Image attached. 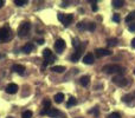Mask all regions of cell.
<instances>
[{"instance_id":"6da1fadb","label":"cell","mask_w":135,"mask_h":118,"mask_svg":"<svg viewBox=\"0 0 135 118\" xmlns=\"http://www.w3.org/2000/svg\"><path fill=\"white\" fill-rule=\"evenodd\" d=\"M103 72L107 74H113V73H120L122 74L124 72V70L122 69L121 66H119V65L116 64H112V65H105L104 67H103Z\"/></svg>"},{"instance_id":"7a4b0ae2","label":"cell","mask_w":135,"mask_h":118,"mask_svg":"<svg viewBox=\"0 0 135 118\" xmlns=\"http://www.w3.org/2000/svg\"><path fill=\"white\" fill-rule=\"evenodd\" d=\"M30 31H31V24L30 23H27V21L21 23L20 25H19V27H18V35L20 38L26 37V35H28Z\"/></svg>"},{"instance_id":"3957f363","label":"cell","mask_w":135,"mask_h":118,"mask_svg":"<svg viewBox=\"0 0 135 118\" xmlns=\"http://www.w3.org/2000/svg\"><path fill=\"white\" fill-rule=\"evenodd\" d=\"M43 57H44V64H43V67H45L46 65L51 64V63H54L55 60H56V56L52 54V52H51L50 49H45L44 51H43Z\"/></svg>"},{"instance_id":"277c9868","label":"cell","mask_w":135,"mask_h":118,"mask_svg":"<svg viewBox=\"0 0 135 118\" xmlns=\"http://www.w3.org/2000/svg\"><path fill=\"white\" fill-rule=\"evenodd\" d=\"M11 39V30L7 26L0 27V42H7Z\"/></svg>"},{"instance_id":"5b68a950","label":"cell","mask_w":135,"mask_h":118,"mask_svg":"<svg viewBox=\"0 0 135 118\" xmlns=\"http://www.w3.org/2000/svg\"><path fill=\"white\" fill-rule=\"evenodd\" d=\"M58 20L62 21L64 26H69L71 24V21L74 20V16L72 14H64V13H59L58 14Z\"/></svg>"},{"instance_id":"8992f818","label":"cell","mask_w":135,"mask_h":118,"mask_svg":"<svg viewBox=\"0 0 135 118\" xmlns=\"http://www.w3.org/2000/svg\"><path fill=\"white\" fill-rule=\"evenodd\" d=\"M113 81H114L115 84H116L117 86H121V88H123V86L127 85V83H128V80H127L126 78H124L122 74H119V76L114 77L113 78Z\"/></svg>"},{"instance_id":"52a82bcc","label":"cell","mask_w":135,"mask_h":118,"mask_svg":"<svg viewBox=\"0 0 135 118\" xmlns=\"http://www.w3.org/2000/svg\"><path fill=\"white\" fill-rule=\"evenodd\" d=\"M65 42L63 39H57L55 43V50H56L57 53H62V52L65 50Z\"/></svg>"},{"instance_id":"ba28073f","label":"cell","mask_w":135,"mask_h":118,"mask_svg":"<svg viewBox=\"0 0 135 118\" xmlns=\"http://www.w3.org/2000/svg\"><path fill=\"white\" fill-rule=\"evenodd\" d=\"M46 115L49 117H52V118H61V117H64V115L62 114L59 110L55 109V107H50L49 110H47Z\"/></svg>"},{"instance_id":"9c48e42d","label":"cell","mask_w":135,"mask_h":118,"mask_svg":"<svg viewBox=\"0 0 135 118\" xmlns=\"http://www.w3.org/2000/svg\"><path fill=\"white\" fill-rule=\"evenodd\" d=\"M95 52H96V56H97L98 58L104 57V56H110V54H112V51H109V50H107V49H97Z\"/></svg>"},{"instance_id":"30bf717a","label":"cell","mask_w":135,"mask_h":118,"mask_svg":"<svg viewBox=\"0 0 135 118\" xmlns=\"http://www.w3.org/2000/svg\"><path fill=\"white\" fill-rule=\"evenodd\" d=\"M18 91V85L14 83H11L6 86V92L9 93V95H14V93Z\"/></svg>"},{"instance_id":"8fae6325","label":"cell","mask_w":135,"mask_h":118,"mask_svg":"<svg viewBox=\"0 0 135 118\" xmlns=\"http://www.w3.org/2000/svg\"><path fill=\"white\" fill-rule=\"evenodd\" d=\"M82 53H83V47H79L78 50H76V52H75L74 54L71 56V61H78L79 58H81Z\"/></svg>"},{"instance_id":"7c38bea8","label":"cell","mask_w":135,"mask_h":118,"mask_svg":"<svg viewBox=\"0 0 135 118\" xmlns=\"http://www.w3.org/2000/svg\"><path fill=\"white\" fill-rule=\"evenodd\" d=\"M12 71L17 72L18 74H24V72H25V67H24L23 65L16 64V65H13V66H12Z\"/></svg>"},{"instance_id":"4fadbf2b","label":"cell","mask_w":135,"mask_h":118,"mask_svg":"<svg viewBox=\"0 0 135 118\" xmlns=\"http://www.w3.org/2000/svg\"><path fill=\"white\" fill-rule=\"evenodd\" d=\"M33 49H35V46H33L32 43H26V44L24 45V47H23V51L25 52L26 54H28V53H31V52L33 51Z\"/></svg>"},{"instance_id":"5bb4252c","label":"cell","mask_w":135,"mask_h":118,"mask_svg":"<svg viewBox=\"0 0 135 118\" xmlns=\"http://www.w3.org/2000/svg\"><path fill=\"white\" fill-rule=\"evenodd\" d=\"M94 60H95V58H94V54L88 53V54H85V56H84L83 63H84V64H88L89 65V64H93Z\"/></svg>"},{"instance_id":"9a60e30c","label":"cell","mask_w":135,"mask_h":118,"mask_svg":"<svg viewBox=\"0 0 135 118\" xmlns=\"http://www.w3.org/2000/svg\"><path fill=\"white\" fill-rule=\"evenodd\" d=\"M89 81H90V77L89 76H83L81 79H79V83H81L82 86H86L89 84Z\"/></svg>"},{"instance_id":"2e32d148","label":"cell","mask_w":135,"mask_h":118,"mask_svg":"<svg viewBox=\"0 0 135 118\" xmlns=\"http://www.w3.org/2000/svg\"><path fill=\"white\" fill-rule=\"evenodd\" d=\"M134 20H135V11L131 12V13L126 17V23L131 24V23H134Z\"/></svg>"},{"instance_id":"e0dca14e","label":"cell","mask_w":135,"mask_h":118,"mask_svg":"<svg viewBox=\"0 0 135 118\" xmlns=\"http://www.w3.org/2000/svg\"><path fill=\"white\" fill-rule=\"evenodd\" d=\"M54 99H55V102H56L57 104H59V103H62V102H63V100H64V95H63V93H62V92L57 93V95L55 96V98H54Z\"/></svg>"},{"instance_id":"ac0fdd59","label":"cell","mask_w":135,"mask_h":118,"mask_svg":"<svg viewBox=\"0 0 135 118\" xmlns=\"http://www.w3.org/2000/svg\"><path fill=\"white\" fill-rule=\"evenodd\" d=\"M51 71H55V72H57V73H62V72L65 71V67L64 66H52Z\"/></svg>"},{"instance_id":"d6986e66","label":"cell","mask_w":135,"mask_h":118,"mask_svg":"<svg viewBox=\"0 0 135 118\" xmlns=\"http://www.w3.org/2000/svg\"><path fill=\"white\" fill-rule=\"evenodd\" d=\"M76 104H77V100H76V98H75V97H71V96H70V98H69V102H68L66 106H68V107H70V106H74V105H76Z\"/></svg>"},{"instance_id":"ffe728a7","label":"cell","mask_w":135,"mask_h":118,"mask_svg":"<svg viewBox=\"0 0 135 118\" xmlns=\"http://www.w3.org/2000/svg\"><path fill=\"white\" fill-rule=\"evenodd\" d=\"M123 4H124V1H122V0H114L113 1V6L114 7H122L123 6Z\"/></svg>"},{"instance_id":"44dd1931","label":"cell","mask_w":135,"mask_h":118,"mask_svg":"<svg viewBox=\"0 0 135 118\" xmlns=\"http://www.w3.org/2000/svg\"><path fill=\"white\" fill-rule=\"evenodd\" d=\"M77 27H78L81 31L88 30V24H85V23H83V21H82V23H78V24H77Z\"/></svg>"},{"instance_id":"7402d4cb","label":"cell","mask_w":135,"mask_h":118,"mask_svg":"<svg viewBox=\"0 0 135 118\" xmlns=\"http://www.w3.org/2000/svg\"><path fill=\"white\" fill-rule=\"evenodd\" d=\"M107 44L109 45V46H116V45H117V39H116V38H112V39H108Z\"/></svg>"},{"instance_id":"603a6c76","label":"cell","mask_w":135,"mask_h":118,"mask_svg":"<svg viewBox=\"0 0 135 118\" xmlns=\"http://www.w3.org/2000/svg\"><path fill=\"white\" fill-rule=\"evenodd\" d=\"M89 114H90V115H94L95 117H98V116H100V111H98L97 107H94V109H91L90 111H89Z\"/></svg>"},{"instance_id":"cb8c5ba5","label":"cell","mask_w":135,"mask_h":118,"mask_svg":"<svg viewBox=\"0 0 135 118\" xmlns=\"http://www.w3.org/2000/svg\"><path fill=\"white\" fill-rule=\"evenodd\" d=\"M43 105H44L45 110H49L50 107H51V102H50V99H45L44 103H43Z\"/></svg>"},{"instance_id":"d4e9b609","label":"cell","mask_w":135,"mask_h":118,"mask_svg":"<svg viewBox=\"0 0 135 118\" xmlns=\"http://www.w3.org/2000/svg\"><path fill=\"white\" fill-rule=\"evenodd\" d=\"M14 4H16L17 6H24V5L27 4V1H26V0H14Z\"/></svg>"},{"instance_id":"484cf974","label":"cell","mask_w":135,"mask_h":118,"mask_svg":"<svg viewBox=\"0 0 135 118\" xmlns=\"http://www.w3.org/2000/svg\"><path fill=\"white\" fill-rule=\"evenodd\" d=\"M21 117H23V118H31V117H32V112H31L30 110H27V111H24L23 115H21Z\"/></svg>"},{"instance_id":"4316f807","label":"cell","mask_w":135,"mask_h":118,"mask_svg":"<svg viewBox=\"0 0 135 118\" xmlns=\"http://www.w3.org/2000/svg\"><path fill=\"white\" fill-rule=\"evenodd\" d=\"M107 118H121V116H120L119 112H113V114L108 115Z\"/></svg>"},{"instance_id":"83f0119b","label":"cell","mask_w":135,"mask_h":118,"mask_svg":"<svg viewBox=\"0 0 135 118\" xmlns=\"http://www.w3.org/2000/svg\"><path fill=\"white\" fill-rule=\"evenodd\" d=\"M113 20H114L115 23H120V20H121V17H120L119 14H114V16H113Z\"/></svg>"},{"instance_id":"f1b7e54d","label":"cell","mask_w":135,"mask_h":118,"mask_svg":"<svg viewBox=\"0 0 135 118\" xmlns=\"http://www.w3.org/2000/svg\"><path fill=\"white\" fill-rule=\"evenodd\" d=\"M128 30L131 31V32H135V21H134V23H131V24H129Z\"/></svg>"},{"instance_id":"f546056e","label":"cell","mask_w":135,"mask_h":118,"mask_svg":"<svg viewBox=\"0 0 135 118\" xmlns=\"http://www.w3.org/2000/svg\"><path fill=\"white\" fill-rule=\"evenodd\" d=\"M95 27H96V26H95V24H94V23L88 24V30L89 31H94V30H95Z\"/></svg>"},{"instance_id":"4dcf8cb0","label":"cell","mask_w":135,"mask_h":118,"mask_svg":"<svg viewBox=\"0 0 135 118\" xmlns=\"http://www.w3.org/2000/svg\"><path fill=\"white\" fill-rule=\"evenodd\" d=\"M93 11L94 12L97 11V5H96V1H93Z\"/></svg>"},{"instance_id":"1f68e13d","label":"cell","mask_w":135,"mask_h":118,"mask_svg":"<svg viewBox=\"0 0 135 118\" xmlns=\"http://www.w3.org/2000/svg\"><path fill=\"white\" fill-rule=\"evenodd\" d=\"M37 43H38L39 45H43V44H44V39H38Z\"/></svg>"},{"instance_id":"d6a6232c","label":"cell","mask_w":135,"mask_h":118,"mask_svg":"<svg viewBox=\"0 0 135 118\" xmlns=\"http://www.w3.org/2000/svg\"><path fill=\"white\" fill-rule=\"evenodd\" d=\"M132 47H133V49H135V38L133 40H132Z\"/></svg>"},{"instance_id":"836d02e7","label":"cell","mask_w":135,"mask_h":118,"mask_svg":"<svg viewBox=\"0 0 135 118\" xmlns=\"http://www.w3.org/2000/svg\"><path fill=\"white\" fill-rule=\"evenodd\" d=\"M2 5H5V1L4 0H0V7H2Z\"/></svg>"},{"instance_id":"e575fe53","label":"cell","mask_w":135,"mask_h":118,"mask_svg":"<svg viewBox=\"0 0 135 118\" xmlns=\"http://www.w3.org/2000/svg\"><path fill=\"white\" fill-rule=\"evenodd\" d=\"M61 6H63V7L68 6V2H62V5H61Z\"/></svg>"},{"instance_id":"d590c367","label":"cell","mask_w":135,"mask_h":118,"mask_svg":"<svg viewBox=\"0 0 135 118\" xmlns=\"http://www.w3.org/2000/svg\"><path fill=\"white\" fill-rule=\"evenodd\" d=\"M7 118H13V117H11V116H8V117H7Z\"/></svg>"},{"instance_id":"8d00e7d4","label":"cell","mask_w":135,"mask_h":118,"mask_svg":"<svg viewBox=\"0 0 135 118\" xmlns=\"http://www.w3.org/2000/svg\"><path fill=\"white\" fill-rule=\"evenodd\" d=\"M134 74H135V70H134Z\"/></svg>"},{"instance_id":"74e56055","label":"cell","mask_w":135,"mask_h":118,"mask_svg":"<svg viewBox=\"0 0 135 118\" xmlns=\"http://www.w3.org/2000/svg\"><path fill=\"white\" fill-rule=\"evenodd\" d=\"M79 118H81V117H79Z\"/></svg>"}]
</instances>
